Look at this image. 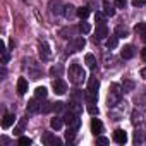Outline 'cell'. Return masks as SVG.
Here are the masks:
<instances>
[{
    "mask_svg": "<svg viewBox=\"0 0 146 146\" xmlns=\"http://www.w3.org/2000/svg\"><path fill=\"white\" fill-rule=\"evenodd\" d=\"M69 78H70V81L74 84H79V83H83L86 79V72L83 70V67L79 64L74 62V64H70V67H69Z\"/></svg>",
    "mask_w": 146,
    "mask_h": 146,
    "instance_id": "obj_1",
    "label": "cell"
},
{
    "mask_svg": "<svg viewBox=\"0 0 146 146\" xmlns=\"http://www.w3.org/2000/svg\"><path fill=\"white\" fill-rule=\"evenodd\" d=\"M112 91L108 93V107H115V103L120 100V96H122V91H120V88H119V84H112V88H110Z\"/></svg>",
    "mask_w": 146,
    "mask_h": 146,
    "instance_id": "obj_2",
    "label": "cell"
},
{
    "mask_svg": "<svg viewBox=\"0 0 146 146\" xmlns=\"http://www.w3.org/2000/svg\"><path fill=\"white\" fill-rule=\"evenodd\" d=\"M84 45H86V40L83 38V36H78V38H74L70 41V45H69V52H79V50H83L84 48Z\"/></svg>",
    "mask_w": 146,
    "mask_h": 146,
    "instance_id": "obj_3",
    "label": "cell"
},
{
    "mask_svg": "<svg viewBox=\"0 0 146 146\" xmlns=\"http://www.w3.org/2000/svg\"><path fill=\"white\" fill-rule=\"evenodd\" d=\"M52 88H53V91H55L57 95H65V93H67V83H65L64 79H53Z\"/></svg>",
    "mask_w": 146,
    "mask_h": 146,
    "instance_id": "obj_4",
    "label": "cell"
},
{
    "mask_svg": "<svg viewBox=\"0 0 146 146\" xmlns=\"http://www.w3.org/2000/svg\"><path fill=\"white\" fill-rule=\"evenodd\" d=\"M107 36H108V28L105 24H98L96 31H95V41L96 40H107Z\"/></svg>",
    "mask_w": 146,
    "mask_h": 146,
    "instance_id": "obj_5",
    "label": "cell"
},
{
    "mask_svg": "<svg viewBox=\"0 0 146 146\" xmlns=\"http://www.w3.org/2000/svg\"><path fill=\"white\" fill-rule=\"evenodd\" d=\"M113 141L119 143V144H125L127 143V132L124 129H115L113 132Z\"/></svg>",
    "mask_w": 146,
    "mask_h": 146,
    "instance_id": "obj_6",
    "label": "cell"
},
{
    "mask_svg": "<svg viewBox=\"0 0 146 146\" xmlns=\"http://www.w3.org/2000/svg\"><path fill=\"white\" fill-rule=\"evenodd\" d=\"M91 132L95 136H100L103 132V124H102L100 119H91Z\"/></svg>",
    "mask_w": 146,
    "mask_h": 146,
    "instance_id": "obj_7",
    "label": "cell"
},
{
    "mask_svg": "<svg viewBox=\"0 0 146 146\" xmlns=\"http://www.w3.org/2000/svg\"><path fill=\"white\" fill-rule=\"evenodd\" d=\"M134 53H136L134 46H132V45H125V46L122 48V52H120V57H122L124 60H129V58L134 57Z\"/></svg>",
    "mask_w": 146,
    "mask_h": 146,
    "instance_id": "obj_8",
    "label": "cell"
},
{
    "mask_svg": "<svg viewBox=\"0 0 146 146\" xmlns=\"http://www.w3.org/2000/svg\"><path fill=\"white\" fill-rule=\"evenodd\" d=\"M48 7H50V12L52 14H60V12H64L62 9V2H60V0H50V2H48Z\"/></svg>",
    "mask_w": 146,
    "mask_h": 146,
    "instance_id": "obj_9",
    "label": "cell"
},
{
    "mask_svg": "<svg viewBox=\"0 0 146 146\" xmlns=\"http://www.w3.org/2000/svg\"><path fill=\"white\" fill-rule=\"evenodd\" d=\"M98 88H100V81L95 78V76H91L90 79H88V91H93V93H98Z\"/></svg>",
    "mask_w": 146,
    "mask_h": 146,
    "instance_id": "obj_10",
    "label": "cell"
},
{
    "mask_svg": "<svg viewBox=\"0 0 146 146\" xmlns=\"http://www.w3.org/2000/svg\"><path fill=\"white\" fill-rule=\"evenodd\" d=\"M43 143H45V144H53V146H55V144H57V146L62 144V141H60L58 137H55L53 134H45V136H43Z\"/></svg>",
    "mask_w": 146,
    "mask_h": 146,
    "instance_id": "obj_11",
    "label": "cell"
},
{
    "mask_svg": "<svg viewBox=\"0 0 146 146\" xmlns=\"http://www.w3.org/2000/svg\"><path fill=\"white\" fill-rule=\"evenodd\" d=\"M40 57H41L43 60H46V58L50 57V45H48L46 41H43V43L40 45Z\"/></svg>",
    "mask_w": 146,
    "mask_h": 146,
    "instance_id": "obj_12",
    "label": "cell"
},
{
    "mask_svg": "<svg viewBox=\"0 0 146 146\" xmlns=\"http://www.w3.org/2000/svg\"><path fill=\"white\" fill-rule=\"evenodd\" d=\"M26 91H28V81L24 78H19L17 79V93L23 96V95H26Z\"/></svg>",
    "mask_w": 146,
    "mask_h": 146,
    "instance_id": "obj_13",
    "label": "cell"
},
{
    "mask_svg": "<svg viewBox=\"0 0 146 146\" xmlns=\"http://www.w3.org/2000/svg\"><path fill=\"white\" fill-rule=\"evenodd\" d=\"M36 100H38L36 96H35L33 100H29V103H28V112H29V113H36V112H40L41 103H38Z\"/></svg>",
    "mask_w": 146,
    "mask_h": 146,
    "instance_id": "obj_14",
    "label": "cell"
},
{
    "mask_svg": "<svg viewBox=\"0 0 146 146\" xmlns=\"http://www.w3.org/2000/svg\"><path fill=\"white\" fill-rule=\"evenodd\" d=\"M14 122H16L14 113H5V115H4V120H2V127H4V129H9Z\"/></svg>",
    "mask_w": 146,
    "mask_h": 146,
    "instance_id": "obj_15",
    "label": "cell"
},
{
    "mask_svg": "<svg viewBox=\"0 0 146 146\" xmlns=\"http://www.w3.org/2000/svg\"><path fill=\"white\" fill-rule=\"evenodd\" d=\"M117 45H119V36H117V35H115V36H110V38L105 40V46H107L108 50L117 48Z\"/></svg>",
    "mask_w": 146,
    "mask_h": 146,
    "instance_id": "obj_16",
    "label": "cell"
},
{
    "mask_svg": "<svg viewBox=\"0 0 146 146\" xmlns=\"http://www.w3.org/2000/svg\"><path fill=\"white\" fill-rule=\"evenodd\" d=\"M103 11H105V14L110 16V17L115 16V9H113V5L108 2V0H105V2H103Z\"/></svg>",
    "mask_w": 146,
    "mask_h": 146,
    "instance_id": "obj_17",
    "label": "cell"
},
{
    "mask_svg": "<svg viewBox=\"0 0 146 146\" xmlns=\"http://www.w3.org/2000/svg\"><path fill=\"white\" fill-rule=\"evenodd\" d=\"M84 62H86V65H88L90 69H96V58H95L93 53H88V55L84 57Z\"/></svg>",
    "mask_w": 146,
    "mask_h": 146,
    "instance_id": "obj_18",
    "label": "cell"
},
{
    "mask_svg": "<svg viewBox=\"0 0 146 146\" xmlns=\"http://www.w3.org/2000/svg\"><path fill=\"white\" fill-rule=\"evenodd\" d=\"M62 125H64V119H60V117H53V119L50 120V127L55 129V131H58Z\"/></svg>",
    "mask_w": 146,
    "mask_h": 146,
    "instance_id": "obj_19",
    "label": "cell"
},
{
    "mask_svg": "<svg viewBox=\"0 0 146 146\" xmlns=\"http://www.w3.org/2000/svg\"><path fill=\"white\" fill-rule=\"evenodd\" d=\"M74 14H78V11H74V5H64V16L69 19V17H72V16H74Z\"/></svg>",
    "mask_w": 146,
    "mask_h": 146,
    "instance_id": "obj_20",
    "label": "cell"
},
{
    "mask_svg": "<svg viewBox=\"0 0 146 146\" xmlns=\"http://www.w3.org/2000/svg\"><path fill=\"white\" fill-rule=\"evenodd\" d=\"M46 95H48V91H46L45 86H38V88L35 90V96H36V98H46Z\"/></svg>",
    "mask_w": 146,
    "mask_h": 146,
    "instance_id": "obj_21",
    "label": "cell"
},
{
    "mask_svg": "<svg viewBox=\"0 0 146 146\" xmlns=\"http://www.w3.org/2000/svg\"><path fill=\"white\" fill-rule=\"evenodd\" d=\"M76 16H78V17H81V19H86V17L90 16V7H79Z\"/></svg>",
    "mask_w": 146,
    "mask_h": 146,
    "instance_id": "obj_22",
    "label": "cell"
},
{
    "mask_svg": "<svg viewBox=\"0 0 146 146\" xmlns=\"http://www.w3.org/2000/svg\"><path fill=\"white\" fill-rule=\"evenodd\" d=\"M115 35H117L119 38H125V36L129 35V31H127V28H124V26H117V28H115Z\"/></svg>",
    "mask_w": 146,
    "mask_h": 146,
    "instance_id": "obj_23",
    "label": "cell"
},
{
    "mask_svg": "<svg viewBox=\"0 0 146 146\" xmlns=\"http://www.w3.org/2000/svg\"><path fill=\"white\" fill-rule=\"evenodd\" d=\"M134 31H136L137 35H143V33H146V23H137V24L134 26Z\"/></svg>",
    "mask_w": 146,
    "mask_h": 146,
    "instance_id": "obj_24",
    "label": "cell"
},
{
    "mask_svg": "<svg viewBox=\"0 0 146 146\" xmlns=\"http://www.w3.org/2000/svg\"><path fill=\"white\" fill-rule=\"evenodd\" d=\"M79 31H81L83 35H88V33L91 31V26H90V23H81V24H79Z\"/></svg>",
    "mask_w": 146,
    "mask_h": 146,
    "instance_id": "obj_25",
    "label": "cell"
},
{
    "mask_svg": "<svg viewBox=\"0 0 146 146\" xmlns=\"http://www.w3.org/2000/svg\"><path fill=\"white\" fill-rule=\"evenodd\" d=\"M86 110H88V113H90V115H98V112H100V110H98V107H96L95 103H88V108H86Z\"/></svg>",
    "mask_w": 146,
    "mask_h": 146,
    "instance_id": "obj_26",
    "label": "cell"
},
{
    "mask_svg": "<svg viewBox=\"0 0 146 146\" xmlns=\"http://www.w3.org/2000/svg\"><path fill=\"white\" fill-rule=\"evenodd\" d=\"M53 110H55L57 113L64 112V110H65V103H62V102H55V103H53Z\"/></svg>",
    "mask_w": 146,
    "mask_h": 146,
    "instance_id": "obj_27",
    "label": "cell"
},
{
    "mask_svg": "<svg viewBox=\"0 0 146 146\" xmlns=\"http://www.w3.org/2000/svg\"><path fill=\"white\" fill-rule=\"evenodd\" d=\"M122 90H124L125 93H127V91H132V90H134V83H132V81H124V88H122Z\"/></svg>",
    "mask_w": 146,
    "mask_h": 146,
    "instance_id": "obj_28",
    "label": "cell"
},
{
    "mask_svg": "<svg viewBox=\"0 0 146 146\" xmlns=\"http://www.w3.org/2000/svg\"><path fill=\"white\" fill-rule=\"evenodd\" d=\"M24 125H26V119H23V120L19 122V125L14 129V134H21V132H23V129H24Z\"/></svg>",
    "mask_w": 146,
    "mask_h": 146,
    "instance_id": "obj_29",
    "label": "cell"
},
{
    "mask_svg": "<svg viewBox=\"0 0 146 146\" xmlns=\"http://www.w3.org/2000/svg\"><path fill=\"white\" fill-rule=\"evenodd\" d=\"M95 21H96L98 24H105V16H103L102 12H96V14H95Z\"/></svg>",
    "mask_w": 146,
    "mask_h": 146,
    "instance_id": "obj_30",
    "label": "cell"
},
{
    "mask_svg": "<svg viewBox=\"0 0 146 146\" xmlns=\"http://www.w3.org/2000/svg\"><path fill=\"white\" fill-rule=\"evenodd\" d=\"M31 143H33V141H31L29 137H26V136H21V137H19V144H23V146H29Z\"/></svg>",
    "mask_w": 146,
    "mask_h": 146,
    "instance_id": "obj_31",
    "label": "cell"
},
{
    "mask_svg": "<svg viewBox=\"0 0 146 146\" xmlns=\"http://www.w3.org/2000/svg\"><path fill=\"white\" fill-rule=\"evenodd\" d=\"M131 2H132L134 7H143V5H146V0H131Z\"/></svg>",
    "mask_w": 146,
    "mask_h": 146,
    "instance_id": "obj_32",
    "label": "cell"
},
{
    "mask_svg": "<svg viewBox=\"0 0 146 146\" xmlns=\"http://www.w3.org/2000/svg\"><path fill=\"white\" fill-rule=\"evenodd\" d=\"M96 143H98V144H108L110 139H107V137H103V136H98V137H96Z\"/></svg>",
    "mask_w": 146,
    "mask_h": 146,
    "instance_id": "obj_33",
    "label": "cell"
},
{
    "mask_svg": "<svg viewBox=\"0 0 146 146\" xmlns=\"http://www.w3.org/2000/svg\"><path fill=\"white\" fill-rule=\"evenodd\" d=\"M115 5H117L119 9H124V7L127 5V0H115Z\"/></svg>",
    "mask_w": 146,
    "mask_h": 146,
    "instance_id": "obj_34",
    "label": "cell"
},
{
    "mask_svg": "<svg viewBox=\"0 0 146 146\" xmlns=\"http://www.w3.org/2000/svg\"><path fill=\"white\" fill-rule=\"evenodd\" d=\"M60 72H62V67H52V69H50V74H52V76H55V74L58 76Z\"/></svg>",
    "mask_w": 146,
    "mask_h": 146,
    "instance_id": "obj_35",
    "label": "cell"
},
{
    "mask_svg": "<svg viewBox=\"0 0 146 146\" xmlns=\"http://www.w3.org/2000/svg\"><path fill=\"white\" fill-rule=\"evenodd\" d=\"M2 55H4V57H2V64H7V62H9V58H11V57H9V53H2Z\"/></svg>",
    "mask_w": 146,
    "mask_h": 146,
    "instance_id": "obj_36",
    "label": "cell"
},
{
    "mask_svg": "<svg viewBox=\"0 0 146 146\" xmlns=\"http://www.w3.org/2000/svg\"><path fill=\"white\" fill-rule=\"evenodd\" d=\"M0 52H2V53H7V50H5V43H4V41H0Z\"/></svg>",
    "mask_w": 146,
    "mask_h": 146,
    "instance_id": "obj_37",
    "label": "cell"
},
{
    "mask_svg": "<svg viewBox=\"0 0 146 146\" xmlns=\"http://www.w3.org/2000/svg\"><path fill=\"white\" fill-rule=\"evenodd\" d=\"M139 74H141V78L146 81V67H144V69H141V72H139Z\"/></svg>",
    "mask_w": 146,
    "mask_h": 146,
    "instance_id": "obj_38",
    "label": "cell"
},
{
    "mask_svg": "<svg viewBox=\"0 0 146 146\" xmlns=\"http://www.w3.org/2000/svg\"><path fill=\"white\" fill-rule=\"evenodd\" d=\"M141 57H143V60L146 62V46H144V48L141 50Z\"/></svg>",
    "mask_w": 146,
    "mask_h": 146,
    "instance_id": "obj_39",
    "label": "cell"
},
{
    "mask_svg": "<svg viewBox=\"0 0 146 146\" xmlns=\"http://www.w3.org/2000/svg\"><path fill=\"white\" fill-rule=\"evenodd\" d=\"M141 38H143V41L146 43V33H143V35H141Z\"/></svg>",
    "mask_w": 146,
    "mask_h": 146,
    "instance_id": "obj_40",
    "label": "cell"
}]
</instances>
